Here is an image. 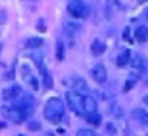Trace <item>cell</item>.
Masks as SVG:
<instances>
[{
	"label": "cell",
	"mask_w": 148,
	"mask_h": 136,
	"mask_svg": "<svg viewBox=\"0 0 148 136\" xmlns=\"http://www.w3.org/2000/svg\"><path fill=\"white\" fill-rule=\"evenodd\" d=\"M134 37L140 44L146 43L148 40V29L146 26H139L134 31Z\"/></svg>",
	"instance_id": "30bf717a"
},
{
	"label": "cell",
	"mask_w": 148,
	"mask_h": 136,
	"mask_svg": "<svg viewBox=\"0 0 148 136\" xmlns=\"http://www.w3.org/2000/svg\"><path fill=\"white\" fill-rule=\"evenodd\" d=\"M139 1H140V3H146L147 0H139Z\"/></svg>",
	"instance_id": "484cf974"
},
{
	"label": "cell",
	"mask_w": 148,
	"mask_h": 136,
	"mask_svg": "<svg viewBox=\"0 0 148 136\" xmlns=\"http://www.w3.org/2000/svg\"><path fill=\"white\" fill-rule=\"evenodd\" d=\"M130 65H132L133 69L142 70V71H145L146 68H147L146 60H145L141 56H139V55H135V56L132 58V60H130Z\"/></svg>",
	"instance_id": "8fae6325"
},
{
	"label": "cell",
	"mask_w": 148,
	"mask_h": 136,
	"mask_svg": "<svg viewBox=\"0 0 148 136\" xmlns=\"http://www.w3.org/2000/svg\"><path fill=\"white\" fill-rule=\"evenodd\" d=\"M77 136H95V133H94V130H91V129H85V128H83V129H79V130L77 131Z\"/></svg>",
	"instance_id": "44dd1931"
},
{
	"label": "cell",
	"mask_w": 148,
	"mask_h": 136,
	"mask_svg": "<svg viewBox=\"0 0 148 136\" xmlns=\"http://www.w3.org/2000/svg\"><path fill=\"white\" fill-rule=\"evenodd\" d=\"M83 111L87 113L88 115L90 114H95L97 111V102L94 97L91 96H84L83 97Z\"/></svg>",
	"instance_id": "8992f818"
},
{
	"label": "cell",
	"mask_w": 148,
	"mask_h": 136,
	"mask_svg": "<svg viewBox=\"0 0 148 136\" xmlns=\"http://www.w3.org/2000/svg\"><path fill=\"white\" fill-rule=\"evenodd\" d=\"M1 50H3V44H0V52H1Z\"/></svg>",
	"instance_id": "d4e9b609"
},
{
	"label": "cell",
	"mask_w": 148,
	"mask_h": 136,
	"mask_svg": "<svg viewBox=\"0 0 148 136\" xmlns=\"http://www.w3.org/2000/svg\"><path fill=\"white\" fill-rule=\"evenodd\" d=\"M104 51H106V44L104 43L100 42L98 39L92 42V44H91V52L95 56H101Z\"/></svg>",
	"instance_id": "4fadbf2b"
},
{
	"label": "cell",
	"mask_w": 148,
	"mask_h": 136,
	"mask_svg": "<svg viewBox=\"0 0 148 136\" xmlns=\"http://www.w3.org/2000/svg\"><path fill=\"white\" fill-rule=\"evenodd\" d=\"M101 121H102V118H101V116L98 115L97 113H95V114H90V115L87 116V122L90 123V124H92V126H96V127H97V126H100Z\"/></svg>",
	"instance_id": "ac0fdd59"
},
{
	"label": "cell",
	"mask_w": 148,
	"mask_h": 136,
	"mask_svg": "<svg viewBox=\"0 0 148 136\" xmlns=\"http://www.w3.org/2000/svg\"><path fill=\"white\" fill-rule=\"evenodd\" d=\"M69 13L76 18H87L90 13V8L87 4H84L82 0H72L68 5Z\"/></svg>",
	"instance_id": "7a4b0ae2"
},
{
	"label": "cell",
	"mask_w": 148,
	"mask_h": 136,
	"mask_svg": "<svg viewBox=\"0 0 148 136\" xmlns=\"http://www.w3.org/2000/svg\"><path fill=\"white\" fill-rule=\"evenodd\" d=\"M91 77L98 84H103L107 81V69L102 64H97L91 70Z\"/></svg>",
	"instance_id": "5b68a950"
},
{
	"label": "cell",
	"mask_w": 148,
	"mask_h": 136,
	"mask_svg": "<svg viewBox=\"0 0 148 136\" xmlns=\"http://www.w3.org/2000/svg\"><path fill=\"white\" fill-rule=\"evenodd\" d=\"M83 95L75 92V91H69L66 92V101H68V105L69 108L76 113L77 115L81 114V111L83 110L82 105H83Z\"/></svg>",
	"instance_id": "277c9868"
},
{
	"label": "cell",
	"mask_w": 148,
	"mask_h": 136,
	"mask_svg": "<svg viewBox=\"0 0 148 136\" xmlns=\"http://www.w3.org/2000/svg\"><path fill=\"white\" fill-rule=\"evenodd\" d=\"M44 40L42 38H39V37H32V38H29L25 43V46L27 49H38L43 45Z\"/></svg>",
	"instance_id": "2e32d148"
},
{
	"label": "cell",
	"mask_w": 148,
	"mask_h": 136,
	"mask_svg": "<svg viewBox=\"0 0 148 136\" xmlns=\"http://www.w3.org/2000/svg\"><path fill=\"white\" fill-rule=\"evenodd\" d=\"M79 29H81L79 24H77V23H75V21H68L65 25H64L63 31H64V33H65L68 37H72L73 34H76V32H77Z\"/></svg>",
	"instance_id": "7c38bea8"
},
{
	"label": "cell",
	"mask_w": 148,
	"mask_h": 136,
	"mask_svg": "<svg viewBox=\"0 0 148 136\" xmlns=\"http://www.w3.org/2000/svg\"><path fill=\"white\" fill-rule=\"evenodd\" d=\"M20 92H21V88L19 85H12L3 91V98L4 101H13L19 97Z\"/></svg>",
	"instance_id": "52a82bcc"
},
{
	"label": "cell",
	"mask_w": 148,
	"mask_h": 136,
	"mask_svg": "<svg viewBox=\"0 0 148 136\" xmlns=\"http://www.w3.org/2000/svg\"><path fill=\"white\" fill-rule=\"evenodd\" d=\"M64 115V103L62 102L60 98H50L44 109V116L47 121L52 123H58Z\"/></svg>",
	"instance_id": "6da1fadb"
},
{
	"label": "cell",
	"mask_w": 148,
	"mask_h": 136,
	"mask_svg": "<svg viewBox=\"0 0 148 136\" xmlns=\"http://www.w3.org/2000/svg\"><path fill=\"white\" fill-rule=\"evenodd\" d=\"M43 72V82H44V85L46 89H51L53 86V78L51 76V73L46 71V70H42Z\"/></svg>",
	"instance_id": "e0dca14e"
},
{
	"label": "cell",
	"mask_w": 148,
	"mask_h": 136,
	"mask_svg": "<svg viewBox=\"0 0 148 136\" xmlns=\"http://www.w3.org/2000/svg\"><path fill=\"white\" fill-rule=\"evenodd\" d=\"M132 117L140 121V122H147L148 121V113L143 109H135L132 111Z\"/></svg>",
	"instance_id": "9a60e30c"
},
{
	"label": "cell",
	"mask_w": 148,
	"mask_h": 136,
	"mask_svg": "<svg viewBox=\"0 0 148 136\" xmlns=\"http://www.w3.org/2000/svg\"><path fill=\"white\" fill-rule=\"evenodd\" d=\"M19 136H24V135H19Z\"/></svg>",
	"instance_id": "83f0119b"
},
{
	"label": "cell",
	"mask_w": 148,
	"mask_h": 136,
	"mask_svg": "<svg viewBox=\"0 0 148 136\" xmlns=\"http://www.w3.org/2000/svg\"><path fill=\"white\" fill-rule=\"evenodd\" d=\"M143 102H145V103H146V104H147V105H148V95H147V96H145V97H143Z\"/></svg>",
	"instance_id": "cb8c5ba5"
},
{
	"label": "cell",
	"mask_w": 148,
	"mask_h": 136,
	"mask_svg": "<svg viewBox=\"0 0 148 136\" xmlns=\"http://www.w3.org/2000/svg\"><path fill=\"white\" fill-rule=\"evenodd\" d=\"M13 108L17 109V110H19L20 113L27 118L29 116H31L33 114V110H34L33 98L30 97V96H24V97L20 98L19 101H17L13 104Z\"/></svg>",
	"instance_id": "3957f363"
},
{
	"label": "cell",
	"mask_w": 148,
	"mask_h": 136,
	"mask_svg": "<svg viewBox=\"0 0 148 136\" xmlns=\"http://www.w3.org/2000/svg\"><path fill=\"white\" fill-rule=\"evenodd\" d=\"M129 60H130V51L129 50H125L122 53L119 55V57L116 59V63H117V65L120 68H122V66H126Z\"/></svg>",
	"instance_id": "5bb4252c"
},
{
	"label": "cell",
	"mask_w": 148,
	"mask_h": 136,
	"mask_svg": "<svg viewBox=\"0 0 148 136\" xmlns=\"http://www.w3.org/2000/svg\"><path fill=\"white\" fill-rule=\"evenodd\" d=\"M72 88H73V90H75V92H78V94L83 95V92H85L88 90V85H87V82H85L83 78L76 77L72 81Z\"/></svg>",
	"instance_id": "9c48e42d"
},
{
	"label": "cell",
	"mask_w": 148,
	"mask_h": 136,
	"mask_svg": "<svg viewBox=\"0 0 148 136\" xmlns=\"http://www.w3.org/2000/svg\"><path fill=\"white\" fill-rule=\"evenodd\" d=\"M32 58L36 62L37 66H39L40 70H44L43 69V56H42V53H32Z\"/></svg>",
	"instance_id": "ffe728a7"
},
{
	"label": "cell",
	"mask_w": 148,
	"mask_h": 136,
	"mask_svg": "<svg viewBox=\"0 0 148 136\" xmlns=\"http://www.w3.org/2000/svg\"><path fill=\"white\" fill-rule=\"evenodd\" d=\"M5 116H6L7 118H10V121L17 123V124H19V123H21L23 121L26 120V117L24 116L19 110H17V109H14V108L7 109V111L5 113Z\"/></svg>",
	"instance_id": "ba28073f"
},
{
	"label": "cell",
	"mask_w": 148,
	"mask_h": 136,
	"mask_svg": "<svg viewBox=\"0 0 148 136\" xmlns=\"http://www.w3.org/2000/svg\"><path fill=\"white\" fill-rule=\"evenodd\" d=\"M146 17H147V21H148V11H147V16Z\"/></svg>",
	"instance_id": "4316f807"
},
{
	"label": "cell",
	"mask_w": 148,
	"mask_h": 136,
	"mask_svg": "<svg viewBox=\"0 0 148 136\" xmlns=\"http://www.w3.org/2000/svg\"><path fill=\"white\" fill-rule=\"evenodd\" d=\"M40 123L39 122H37V121H32L29 123V129L32 130V131H37V130H39L40 129Z\"/></svg>",
	"instance_id": "7402d4cb"
},
{
	"label": "cell",
	"mask_w": 148,
	"mask_h": 136,
	"mask_svg": "<svg viewBox=\"0 0 148 136\" xmlns=\"http://www.w3.org/2000/svg\"><path fill=\"white\" fill-rule=\"evenodd\" d=\"M122 37H123V39H126V40L129 39V27L125 29V31L122 32Z\"/></svg>",
	"instance_id": "603a6c76"
},
{
	"label": "cell",
	"mask_w": 148,
	"mask_h": 136,
	"mask_svg": "<svg viewBox=\"0 0 148 136\" xmlns=\"http://www.w3.org/2000/svg\"><path fill=\"white\" fill-rule=\"evenodd\" d=\"M56 57L59 60H62V59H63V57H64V45H63V43H62V42H58V44H57Z\"/></svg>",
	"instance_id": "d6986e66"
}]
</instances>
